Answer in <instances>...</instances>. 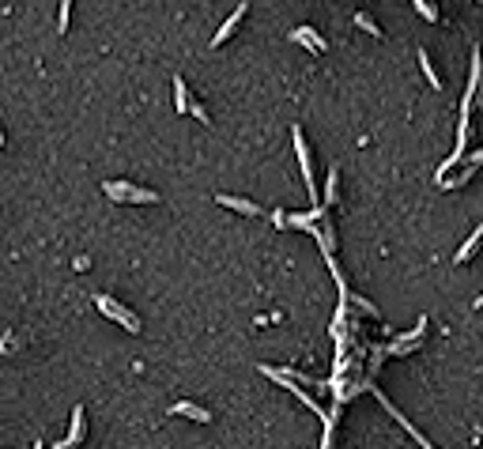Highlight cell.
<instances>
[{"instance_id":"3957f363","label":"cell","mask_w":483,"mask_h":449,"mask_svg":"<svg viewBox=\"0 0 483 449\" xmlns=\"http://www.w3.org/2000/svg\"><path fill=\"white\" fill-rule=\"evenodd\" d=\"M295 151H299V163H302V186L310 189V197H317V186H313V166H310V151H306L302 128H295Z\"/></svg>"},{"instance_id":"8992f818","label":"cell","mask_w":483,"mask_h":449,"mask_svg":"<svg viewBox=\"0 0 483 449\" xmlns=\"http://www.w3.org/2000/svg\"><path fill=\"white\" fill-rule=\"evenodd\" d=\"M219 200L223 208H230V212H241V215H264V208L261 204H253V200H241V197H227V192H219Z\"/></svg>"},{"instance_id":"5bb4252c","label":"cell","mask_w":483,"mask_h":449,"mask_svg":"<svg viewBox=\"0 0 483 449\" xmlns=\"http://www.w3.org/2000/svg\"><path fill=\"white\" fill-rule=\"evenodd\" d=\"M420 64H423L426 79H431V87H442V76L434 72V64H431V57H426V50H420Z\"/></svg>"},{"instance_id":"52a82bcc","label":"cell","mask_w":483,"mask_h":449,"mask_svg":"<svg viewBox=\"0 0 483 449\" xmlns=\"http://www.w3.org/2000/svg\"><path fill=\"white\" fill-rule=\"evenodd\" d=\"M246 12H249V4H246V0H241V4L235 8V15H230V19L223 23V27L215 30V34H212V46H223V42H227V38L235 34V27H238V23H241V15H246Z\"/></svg>"},{"instance_id":"7a4b0ae2","label":"cell","mask_w":483,"mask_h":449,"mask_svg":"<svg viewBox=\"0 0 483 449\" xmlns=\"http://www.w3.org/2000/svg\"><path fill=\"white\" fill-rule=\"evenodd\" d=\"M95 306L102 310L106 317H114V321H121V325L128 328V332H140V317L132 314V310H125L121 302H114L110 295H95Z\"/></svg>"},{"instance_id":"ac0fdd59","label":"cell","mask_w":483,"mask_h":449,"mask_svg":"<svg viewBox=\"0 0 483 449\" xmlns=\"http://www.w3.org/2000/svg\"><path fill=\"white\" fill-rule=\"evenodd\" d=\"M469 163H472V166H483V151H476V155H469Z\"/></svg>"},{"instance_id":"7c38bea8","label":"cell","mask_w":483,"mask_h":449,"mask_svg":"<svg viewBox=\"0 0 483 449\" xmlns=\"http://www.w3.org/2000/svg\"><path fill=\"white\" fill-rule=\"evenodd\" d=\"M336 181H340V174H336V166H328V178H325V208L336 204Z\"/></svg>"},{"instance_id":"30bf717a","label":"cell","mask_w":483,"mask_h":449,"mask_svg":"<svg viewBox=\"0 0 483 449\" xmlns=\"http://www.w3.org/2000/svg\"><path fill=\"white\" fill-rule=\"evenodd\" d=\"M174 106H178V114H185V110H193L189 87H185V79H181V76H174Z\"/></svg>"},{"instance_id":"9c48e42d","label":"cell","mask_w":483,"mask_h":449,"mask_svg":"<svg viewBox=\"0 0 483 449\" xmlns=\"http://www.w3.org/2000/svg\"><path fill=\"white\" fill-rule=\"evenodd\" d=\"M374 397H377V400H382V404H385V408H389V412H393V419H397V423H400V427H404V430H408V435H412V438H415V442H420L423 449H434V446H431V442H426V438L420 435V430H415V427H412V423H408V419H404V415H400V412H397V408H393V404H389V400H385V392H374Z\"/></svg>"},{"instance_id":"d6986e66","label":"cell","mask_w":483,"mask_h":449,"mask_svg":"<svg viewBox=\"0 0 483 449\" xmlns=\"http://www.w3.org/2000/svg\"><path fill=\"white\" fill-rule=\"evenodd\" d=\"M476 310H483V295H480V299H476Z\"/></svg>"},{"instance_id":"277c9868","label":"cell","mask_w":483,"mask_h":449,"mask_svg":"<svg viewBox=\"0 0 483 449\" xmlns=\"http://www.w3.org/2000/svg\"><path fill=\"white\" fill-rule=\"evenodd\" d=\"M170 415H185V419H193V423H212V412L193 404V400H178V404L170 408Z\"/></svg>"},{"instance_id":"6da1fadb","label":"cell","mask_w":483,"mask_h":449,"mask_svg":"<svg viewBox=\"0 0 483 449\" xmlns=\"http://www.w3.org/2000/svg\"><path fill=\"white\" fill-rule=\"evenodd\" d=\"M106 197H114V200H132V204H159V192L155 189H136V186H128V181H106Z\"/></svg>"},{"instance_id":"ba28073f","label":"cell","mask_w":483,"mask_h":449,"mask_svg":"<svg viewBox=\"0 0 483 449\" xmlns=\"http://www.w3.org/2000/svg\"><path fill=\"white\" fill-rule=\"evenodd\" d=\"M291 42L306 46L310 53H325V42H321V34H317L313 27H299V30H291Z\"/></svg>"},{"instance_id":"ffe728a7","label":"cell","mask_w":483,"mask_h":449,"mask_svg":"<svg viewBox=\"0 0 483 449\" xmlns=\"http://www.w3.org/2000/svg\"><path fill=\"white\" fill-rule=\"evenodd\" d=\"M34 449H42V442H38V446H34Z\"/></svg>"},{"instance_id":"9a60e30c","label":"cell","mask_w":483,"mask_h":449,"mask_svg":"<svg viewBox=\"0 0 483 449\" xmlns=\"http://www.w3.org/2000/svg\"><path fill=\"white\" fill-rule=\"evenodd\" d=\"M415 12L423 15V19H431V23H438V8L431 4V0H415Z\"/></svg>"},{"instance_id":"8fae6325","label":"cell","mask_w":483,"mask_h":449,"mask_svg":"<svg viewBox=\"0 0 483 449\" xmlns=\"http://www.w3.org/2000/svg\"><path fill=\"white\" fill-rule=\"evenodd\" d=\"M480 242H483V227H476V230H472V238L461 246V250H457V264H464V261H469V257L476 253V246H480Z\"/></svg>"},{"instance_id":"4fadbf2b","label":"cell","mask_w":483,"mask_h":449,"mask_svg":"<svg viewBox=\"0 0 483 449\" xmlns=\"http://www.w3.org/2000/svg\"><path fill=\"white\" fill-rule=\"evenodd\" d=\"M355 27H359V30H366V34H374V38H382V34H385V30L377 27V23L370 19L366 12H355Z\"/></svg>"},{"instance_id":"e0dca14e","label":"cell","mask_w":483,"mask_h":449,"mask_svg":"<svg viewBox=\"0 0 483 449\" xmlns=\"http://www.w3.org/2000/svg\"><path fill=\"white\" fill-rule=\"evenodd\" d=\"M193 114H197V121H212V117H208V110L200 106V102H193Z\"/></svg>"},{"instance_id":"5b68a950","label":"cell","mask_w":483,"mask_h":449,"mask_svg":"<svg viewBox=\"0 0 483 449\" xmlns=\"http://www.w3.org/2000/svg\"><path fill=\"white\" fill-rule=\"evenodd\" d=\"M83 408H76V412H72V427H68V438H64V442H57L53 449H76L79 442H83Z\"/></svg>"},{"instance_id":"2e32d148","label":"cell","mask_w":483,"mask_h":449,"mask_svg":"<svg viewBox=\"0 0 483 449\" xmlns=\"http://www.w3.org/2000/svg\"><path fill=\"white\" fill-rule=\"evenodd\" d=\"M68 8H72V0H61V34L68 30Z\"/></svg>"}]
</instances>
